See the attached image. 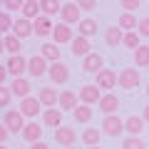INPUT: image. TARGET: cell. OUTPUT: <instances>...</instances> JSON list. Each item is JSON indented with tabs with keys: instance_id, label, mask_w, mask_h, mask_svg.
I'll list each match as a JSON object with an SVG mask.
<instances>
[{
	"instance_id": "6da1fadb",
	"label": "cell",
	"mask_w": 149,
	"mask_h": 149,
	"mask_svg": "<svg viewBox=\"0 0 149 149\" xmlns=\"http://www.w3.org/2000/svg\"><path fill=\"white\" fill-rule=\"evenodd\" d=\"M0 122L8 127V132H10V134H22V129H25L27 119L22 117L17 109H5V112H3V119H0Z\"/></svg>"
},
{
	"instance_id": "7a4b0ae2",
	"label": "cell",
	"mask_w": 149,
	"mask_h": 149,
	"mask_svg": "<svg viewBox=\"0 0 149 149\" xmlns=\"http://www.w3.org/2000/svg\"><path fill=\"white\" fill-rule=\"evenodd\" d=\"M17 112H20L22 117L27 119V122H32V119L37 117V114H42V104H40V100H37L35 95H30V97H25V100H20V107H17Z\"/></svg>"
},
{
	"instance_id": "3957f363",
	"label": "cell",
	"mask_w": 149,
	"mask_h": 149,
	"mask_svg": "<svg viewBox=\"0 0 149 149\" xmlns=\"http://www.w3.org/2000/svg\"><path fill=\"white\" fill-rule=\"evenodd\" d=\"M139 82H142V77H139V70H134V67H124L117 72V85L122 90H137Z\"/></svg>"
},
{
	"instance_id": "277c9868",
	"label": "cell",
	"mask_w": 149,
	"mask_h": 149,
	"mask_svg": "<svg viewBox=\"0 0 149 149\" xmlns=\"http://www.w3.org/2000/svg\"><path fill=\"white\" fill-rule=\"evenodd\" d=\"M47 70H50V62H47V60H45L40 52L32 55V57H27V74H30L32 80L45 77V74H47Z\"/></svg>"
},
{
	"instance_id": "5b68a950",
	"label": "cell",
	"mask_w": 149,
	"mask_h": 149,
	"mask_svg": "<svg viewBox=\"0 0 149 149\" xmlns=\"http://www.w3.org/2000/svg\"><path fill=\"white\" fill-rule=\"evenodd\" d=\"M100 129L107 137H119V134H124V119L119 117V114H109V117L102 119Z\"/></svg>"
},
{
	"instance_id": "8992f818",
	"label": "cell",
	"mask_w": 149,
	"mask_h": 149,
	"mask_svg": "<svg viewBox=\"0 0 149 149\" xmlns=\"http://www.w3.org/2000/svg\"><path fill=\"white\" fill-rule=\"evenodd\" d=\"M82 20V10L77 3H62V10H60V22H65V25H80Z\"/></svg>"
},
{
	"instance_id": "52a82bcc",
	"label": "cell",
	"mask_w": 149,
	"mask_h": 149,
	"mask_svg": "<svg viewBox=\"0 0 149 149\" xmlns=\"http://www.w3.org/2000/svg\"><path fill=\"white\" fill-rule=\"evenodd\" d=\"M102 95H104V92H102L97 85H82V87H80V92H77V97H80V104H87V107L100 104Z\"/></svg>"
},
{
	"instance_id": "ba28073f",
	"label": "cell",
	"mask_w": 149,
	"mask_h": 149,
	"mask_svg": "<svg viewBox=\"0 0 149 149\" xmlns=\"http://www.w3.org/2000/svg\"><path fill=\"white\" fill-rule=\"evenodd\" d=\"M52 42L55 45H72V40L77 35H74V30L70 25H65V22H55V30H52Z\"/></svg>"
},
{
	"instance_id": "9c48e42d",
	"label": "cell",
	"mask_w": 149,
	"mask_h": 149,
	"mask_svg": "<svg viewBox=\"0 0 149 149\" xmlns=\"http://www.w3.org/2000/svg\"><path fill=\"white\" fill-rule=\"evenodd\" d=\"M55 137V144H60V147H74V142H77V132H74V127H70V124H62L60 129H55L52 132Z\"/></svg>"
},
{
	"instance_id": "30bf717a",
	"label": "cell",
	"mask_w": 149,
	"mask_h": 149,
	"mask_svg": "<svg viewBox=\"0 0 149 149\" xmlns=\"http://www.w3.org/2000/svg\"><path fill=\"white\" fill-rule=\"evenodd\" d=\"M5 67H8V74H10L13 80L25 77V72H27V57H22V55H13V57H8Z\"/></svg>"
},
{
	"instance_id": "8fae6325",
	"label": "cell",
	"mask_w": 149,
	"mask_h": 149,
	"mask_svg": "<svg viewBox=\"0 0 149 149\" xmlns=\"http://www.w3.org/2000/svg\"><path fill=\"white\" fill-rule=\"evenodd\" d=\"M47 77H50L52 85H67L70 82V67L65 62H55V65H50Z\"/></svg>"
},
{
	"instance_id": "7c38bea8",
	"label": "cell",
	"mask_w": 149,
	"mask_h": 149,
	"mask_svg": "<svg viewBox=\"0 0 149 149\" xmlns=\"http://www.w3.org/2000/svg\"><path fill=\"white\" fill-rule=\"evenodd\" d=\"M37 100H40V104H42V109H52V107H57L60 102V92L55 90V87H40L37 90Z\"/></svg>"
},
{
	"instance_id": "4fadbf2b",
	"label": "cell",
	"mask_w": 149,
	"mask_h": 149,
	"mask_svg": "<svg viewBox=\"0 0 149 149\" xmlns=\"http://www.w3.org/2000/svg\"><path fill=\"white\" fill-rule=\"evenodd\" d=\"M80 107V97L74 90H62L60 92V102H57V109L60 112H74Z\"/></svg>"
},
{
	"instance_id": "5bb4252c",
	"label": "cell",
	"mask_w": 149,
	"mask_h": 149,
	"mask_svg": "<svg viewBox=\"0 0 149 149\" xmlns=\"http://www.w3.org/2000/svg\"><path fill=\"white\" fill-rule=\"evenodd\" d=\"M95 85L100 87L102 92H112L114 85H117V72L114 70H102V72L95 74Z\"/></svg>"
},
{
	"instance_id": "9a60e30c",
	"label": "cell",
	"mask_w": 149,
	"mask_h": 149,
	"mask_svg": "<svg viewBox=\"0 0 149 149\" xmlns=\"http://www.w3.org/2000/svg\"><path fill=\"white\" fill-rule=\"evenodd\" d=\"M97 109L104 114V117H109V114H117L119 109V97L114 95V92H104L100 100V104H97Z\"/></svg>"
},
{
	"instance_id": "2e32d148",
	"label": "cell",
	"mask_w": 149,
	"mask_h": 149,
	"mask_svg": "<svg viewBox=\"0 0 149 149\" xmlns=\"http://www.w3.org/2000/svg\"><path fill=\"white\" fill-rule=\"evenodd\" d=\"M8 87H10L13 97H20V100H25V97L32 95V82H30V77H17V80H13Z\"/></svg>"
},
{
	"instance_id": "e0dca14e",
	"label": "cell",
	"mask_w": 149,
	"mask_h": 149,
	"mask_svg": "<svg viewBox=\"0 0 149 149\" xmlns=\"http://www.w3.org/2000/svg\"><path fill=\"white\" fill-rule=\"evenodd\" d=\"M42 132H45V127H42L40 122H35V119H32V122L25 124V129H22L20 137L25 139L27 144H35V142H42Z\"/></svg>"
},
{
	"instance_id": "ac0fdd59",
	"label": "cell",
	"mask_w": 149,
	"mask_h": 149,
	"mask_svg": "<svg viewBox=\"0 0 149 149\" xmlns=\"http://www.w3.org/2000/svg\"><path fill=\"white\" fill-rule=\"evenodd\" d=\"M52 30H55V22H52V17H47V15H40L32 22V35H37V37H50Z\"/></svg>"
},
{
	"instance_id": "d6986e66",
	"label": "cell",
	"mask_w": 149,
	"mask_h": 149,
	"mask_svg": "<svg viewBox=\"0 0 149 149\" xmlns=\"http://www.w3.org/2000/svg\"><path fill=\"white\" fill-rule=\"evenodd\" d=\"M144 119L142 114H129L127 119H124V132H127V137H139V134L144 132Z\"/></svg>"
},
{
	"instance_id": "ffe728a7",
	"label": "cell",
	"mask_w": 149,
	"mask_h": 149,
	"mask_svg": "<svg viewBox=\"0 0 149 149\" xmlns=\"http://www.w3.org/2000/svg\"><path fill=\"white\" fill-rule=\"evenodd\" d=\"M82 70H85V72H92V74L102 72V70H104V57H102L100 52H90L82 60Z\"/></svg>"
},
{
	"instance_id": "44dd1931",
	"label": "cell",
	"mask_w": 149,
	"mask_h": 149,
	"mask_svg": "<svg viewBox=\"0 0 149 149\" xmlns=\"http://www.w3.org/2000/svg\"><path fill=\"white\" fill-rule=\"evenodd\" d=\"M42 127L52 129V132L62 127V112H60L57 107H52V109H45V112H42Z\"/></svg>"
},
{
	"instance_id": "7402d4cb",
	"label": "cell",
	"mask_w": 149,
	"mask_h": 149,
	"mask_svg": "<svg viewBox=\"0 0 149 149\" xmlns=\"http://www.w3.org/2000/svg\"><path fill=\"white\" fill-rule=\"evenodd\" d=\"M40 55H42L50 65L62 62V50H60V45H55V42H42L40 45Z\"/></svg>"
},
{
	"instance_id": "603a6c76",
	"label": "cell",
	"mask_w": 149,
	"mask_h": 149,
	"mask_svg": "<svg viewBox=\"0 0 149 149\" xmlns=\"http://www.w3.org/2000/svg\"><path fill=\"white\" fill-rule=\"evenodd\" d=\"M97 30H100V25H97L95 17H82L80 25H77V35H80V37H87V40H92V37L97 35Z\"/></svg>"
},
{
	"instance_id": "cb8c5ba5",
	"label": "cell",
	"mask_w": 149,
	"mask_h": 149,
	"mask_svg": "<svg viewBox=\"0 0 149 149\" xmlns=\"http://www.w3.org/2000/svg\"><path fill=\"white\" fill-rule=\"evenodd\" d=\"M70 47H72V55H74V57H82V60H85L90 52H95V50H92V42L87 40V37H80V35L72 40Z\"/></svg>"
},
{
	"instance_id": "d4e9b609",
	"label": "cell",
	"mask_w": 149,
	"mask_h": 149,
	"mask_svg": "<svg viewBox=\"0 0 149 149\" xmlns=\"http://www.w3.org/2000/svg\"><path fill=\"white\" fill-rule=\"evenodd\" d=\"M42 15V10H40V0H25L22 3V10H20V17H25V20L35 22L37 17Z\"/></svg>"
},
{
	"instance_id": "484cf974",
	"label": "cell",
	"mask_w": 149,
	"mask_h": 149,
	"mask_svg": "<svg viewBox=\"0 0 149 149\" xmlns=\"http://www.w3.org/2000/svg\"><path fill=\"white\" fill-rule=\"evenodd\" d=\"M13 35L20 37V40L30 37L32 35V22L25 20V17H15V22H13Z\"/></svg>"
},
{
	"instance_id": "4316f807",
	"label": "cell",
	"mask_w": 149,
	"mask_h": 149,
	"mask_svg": "<svg viewBox=\"0 0 149 149\" xmlns=\"http://www.w3.org/2000/svg\"><path fill=\"white\" fill-rule=\"evenodd\" d=\"M122 40H124V30H119V27H114V25L104 30V42L109 45V47H119Z\"/></svg>"
},
{
	"instance_id": "83f0119b",
	"label": "cell",
	"mask_w": 149,
	"mask_h": 149,
	"mask_svg": "<svg viewBox=\"0 0 149 149\" xmlns=\"http://www.w3.org/2000/svg\"><path fill=\"white\" fill-rule=\"evenodd\" d=\"M137 25H139V17L137 15H132V13H122V15H119V22H117L119 30L134 32V30H137Z\"/></svg>"
},
{
	"instance_id": "f1b7e54d",
	"label": "cell",
	"mask_w": 149,
	"mask_h": 149,
	"mask_svg": "<svg viewBox=\"0 0 149 149\" xmlns=\"http://www.w3.org/2000/svg\"><path fill=\"white\" fill-rule=\"evenodd\" d=\"M92 117H95V109H92V107H87V104H80L77 109L72 112V119H74L77 124H90Z\"/></svg>"
},
{
	"instance_id": "f546056e",
	"label": "cell",
	"mask_w": 149,
	"mask_h": 149,
	"mask_svg": "<svg viewBox=\"0 0 149 149\" xmlns=\"http://www.w3.org/2000/svg\"><path fill=\"white\" fill-rule=\"evenodd\" d=\"M3 42H5V52H10V57H13V55H22V40L15 37L13 32L3 37Z\"/></svg>"
},
{
	"instance_id": "4dcf8cb0",
	"label": "cell",
	"mask_w": 149,
	"mask_h": 149,
	"mask_svg": "<svg viewBox=\"0 0 149 149\" xmlns=\"http://www.w3.org/2000/svg\"><path fill=\"white\" fill-rule=\"evenodd\" d=\"M122 47L124 50H132V52H137L139 47H142V37H139V32H124V40H122Z\"/></svg>"
},
{
	"instance_id": "1f68e13d",
	"label": "cell",
	"mask_w": 149,
	"mask_h": 149,
	"mask_svg": "<svg viewBox=\"0 0 149 149\" xmlns=\"http://www.w3.org/2000/svg\"><path fill=\"white\" fill-rule=\"evenodd\" d=\"M80 139H82V144H85V147H100L102 129H85Z\"/></svg>"
},
{
	"instance_id": "d6a6232c",
	"label": "cell",
	"mask_w": 149,
	"mask_h": 149,
	"mask_svg": "<svg viewBox=\"0 0 149 149\" xmlns=\"http://www.w3.org/2000/svg\"><path fill=\"white\" fill-rule=\"evenodd\" d=\"M40 10H42V15L55 17V15H60V10H62V3H57V0H40Z\"/></svg>"
},
{
	"instance_id": "836d02e7",
	"label": "cell",
	"mask_w": 149,
	"mask_h": 149,
	"mask_svg": "<svg viewBox=\"0 0 149 149\" xmlns=\"http://www.w3.org/2000/svg\"><path fill=\"white\" fill-rule=\"evenodd\" d=\"M134 55V67H149V45H142Z\"/></svg>"
},
{
	"instance_id": "e575fe53",
	"label": "cell",
	"mask_w": 149,
	"mask_h": 149,
	"mask_svg": "<svg viewBox=\"0 0 149 149\" xmlns=\"http://www.w3.org/2000/svg\"><path fill=\"white\" fill-rule=\"evenodd\" d=\"M13 15L10 13H5V10H0V37H5V35H10L13 32Z\"/></svg>"
},
{
	"instance_id": "d590c367",
	"label": "cell",
	"mask_w": 149,
	"mask_h": 149,
	"mask_svg": "<svg viewBox=\"0 0 149 149\" xmlns=\"http://www.w3.org/2000/svg\"><path fill=\"white\" fill-rule=\"evenodd\" d=\"M122 149H147L142 137H124L122 139Z\"/></svg>"
},
{
	"instance_id": "8d00e7d4",
	"label": "cell",
	"mask_w": 149,
	"mask_h": 149,
	"mask_svg": "<svg viewBox=\"0 0 149 149\" xmlns=\"http://www.w3.org/2000/svg\"><path fill=\"white\" fill-rule=\"evenodd\" d=\"M10 102H13V92H10V87H0V109L5 112L8 107H10Z\"/></svg>"
},
{
	"instance_id": "74e56055",
	"label": "cell",
	"mask_w": 149,
	"mask_h": 149,
	"mask_svg": "<svg viewBox=\"0 0 149 149\" xmlns=\"http://www.w3.org/2000/svg\"><path fill=\"white\" fill-rule=\"evenodd\" d=\"M137 32H139V37H149V15L139 17V25H137Z\"/></svg>"
},
{
	"instance_id": "f35d334b",
	"label": "cell",
	"mask_w": 149,
	"mask_h": 149,
	"mask_svg": "<svg viewBox=\"0 0 149 149\" xmlns=\"http://www.w3.org/2000/svg\"><path fill=\"white\" fill-rule=\"evenodd\" d=\"M22 3L25 0H5L3 8H5V13H17V10H22Z\"/></svg>"
},
{
	"instance_id": "ab89813d",
	"label": "cell",
	"mask_w": 149,
	"mask_h": 149,
	"mask_svg": "<svg viewBox=\"0 0 149 149\" xmlns=\"http://www.w3.org/2000/svg\"><path fill=\"white\" fill-rule=\"evenodd\" d=\"M119 5H122L124 13H132V15H134V13L139 10V0H122Z\"/></svg>"
},
{
	"instance_id": "60d3db41",
	"label": "cell",
	"mask_w": 149,
	"mask_h": 149,
	"mask_svg": "<svg viewBox=\"0 0 149 149\" xmlns=\"http://www.w3.org/2000/svg\"><path fill=\"white\" fill-rule=\"evenodd\" d=\"M77 5H80V10H85V13H90V10H97V3H95V0H80Z\"/></svg>"
},
{
	"instance_id": "b9f144b4",
	"label": "cell",
	"mask_w": 149,
	"mask_h": 149,
	"mask_svg": "<svg viewBox=\"0 0 149 149\" xmlns=\"http://www.w3.org/2000/svg\"><path fill=\"white\" fill-rule=\"evenodd\" d=\"M8 139H10V132H8V127L3 122H0V144H5Z\"/></svg>"
},
{
	"instance_id": "7bdbcfd3",
	"label": "cell",
	"mask_w": 149,
	"mask_h": 149,
	"mask_svg": "<svg viewBox=\"0 0 149 149\" xmlns=\"http://www.w3.org/2000/svg\"><path fill=\"white\" fill-rule=\"evenodd\" d=\"M8 77H10V74H8V67H5V65H0V87H5Z\"/></svg>"
},
{
	"instance_id": "ee69618b",
	"label": "cell",
	"mask_w": 149,
	"mask_h": 149,
	"mask_svg": "<svg viewBox=\"0 0 149 149\" xmlns=\"http://www.w3.org/2000/svg\"><path fill=\"white\" fill-rule=\"evenodd\" d=\"M30 149H50V144L47 142H35V144H30Z\"/></svg>"
},
{
	"instance_id": "f6af8a7d",
	"label": "cell",
	"mask_w": 149,
	"mask_h": 149,
	"mask_svg": "<svg viewBox=\"0 0 149 149\" xmlns=\"http://www.w3.org/2000/svg\"><path fill=\"white\" fill-rule=\"evenodd\" d=\"M142 119H144V122L149 124V104H147V107H144V109H142Z\"/></svg>"
},
{
	"instance_id": "bcb514c9",
	"label": "cell",
	"mask_w": 149,
	"mask_h": 149,
	"mask_svg": "<svg viewBox=\"0 0 149 149\" xmlns=\"http://www.w3.org/2000/svg\"><path fill=\"white\" fill-rule=\"evenodd\" d=\"M5 52V42H3V37H0V55Z\"/></svg>"
},
{
	"instance_id": "7dc6e473",
	"label": "cell",
	"mask_w": 149,
	"mask_h": 149,
	"mask_svg": "<svg viewBox=\"0 0 149 149\" xmlns=\"http://www.w3.org/2000/svg\"><path fill=\"white\" fill-rule=\"evenodd\" d=\"M144 92H147V97H149V82H147V90H144Z\"/></svg>"
},
{
	"instance_id": "c3c4849f",
	"label": "cell",
	"mask_w": 149,
	"mask_h": 149,
	"mask_svg": "<svg viewBox=\"0 0 149 149\" xmlns=\"http://www.w3.org/2000/svg\"><path fill=\"white\" fill-rule=\"evenodd\" d=\"M0 149H8V144H0Z\"/></svg>"
},
{
	"instance_id": "681fc988",
	"label": "cell",
	"mask_w": 149,
	"mask_h": 149,
	"mask_svg": "<svg viewBox=\"0 0 149 149\" xmlns=\"http://www.w3.org/2000/svg\"><path fill=\"white\" fill-rule=\"evenodd\" d=\"M87 149H100V147H87Z\"/></svg>"
},
{
	"instance_id": "f907efd6",
	"label": "cell",
	"mask_w": 149,
	"mask_h": 149,
	"mask_svg": "<svg viewBox=\"0 0 149 149\" xmlns=\"http://www.w3.org/2000/svg\"><path fill=\"white\" fill-rule=\"evenodd\" d=\"M65 149H77V147H65Z\"/></svg>"
},
{
	"instance_id": "816d5d0a",
	"label": "cell",
	"mask_w": 149,
	"mask_h": 149,
	"mask_svg": "<svg viewBox=\"0 0 149 149\" xmlns=\"http://www.w3.org/2000/svg\"><path fill=\"white\" fill-rule=\"evenodd\" d=\"M0 8H3V3H0Z\"/></svg>"
}]
</instances>
